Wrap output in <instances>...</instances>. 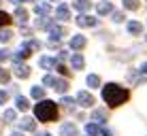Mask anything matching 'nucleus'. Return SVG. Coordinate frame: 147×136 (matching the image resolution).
<instances>
[{
	"mask_svg": "<svg viewBox=\"0 0 147 136\" xmlns=\"http://www.w3.org/2000/svg\"><path fill=\"white\" fill-rule=\"evenodd\" d=\"M102 98H105V102H107L109 107H119V104H124L126 100L130 98V92L124 89L121 85L109 83V85L102 87Z\"/></svg>",
	"mask_w": 147,
	"mask_h": 136,
	"instance_id": "obj_1",
	"label": "nucleus"
},
{
	"mask_svg": "<svg viewBox=\"0 0 147 136\" xmlns=\"http://www.w3.org/2000/svg\"><path fill=\"white\" fill-rule=\"evenodd\" d=\"M34 115L38 121H55L58 119V104L51 100H43L34 107Z\"/></svg>",
	"mask_w": 147,
	"mask_h": 136,
	"instance_id": "obj_2",
	"label": "nucleus"
},
{
	"mask_svg": "<svg viewBox=\"0 0 147 136\" xmlns=\"http://www.w3.org/2000/svg\"><path fill=\"white\" fill-rule=\"evenodd\" d=\"M77 23H79L81 28H94L98 21H96L94 17H90V15H79V17H77Z\"/></svg>",
	"mask_w": 147,
	"mask_h": 136,
	"instance_id": "obj_3",
	"label": "nucleus"
},
{
	"mask_svg": "<svg viewBox=\"0 0 147 136\" xmlns=\"http://www.w3.org/2000/svg\"><path fill=\"white\" fill-rule=\"evenodd\" d=\"M77 102L81 104V107H92V104H94V98H92V94H88V92H79Z\"/></svg>",
	"mask_w": 147,
	"mask_h": 136,
	"instance_id": "obj_4",
	"label": "nucleus"
},
{
	"mask_svg": "<svg viewBox=\"0 0 147 136\" xmlns=\"http://www.w3.org/2000/svg\"><path fill=\"white\" fill-rule=\"evenodd\" d=\"M60 134L62 136H77V125L75 123H64L60 128Z\"/></svg>",
	"mask_w": 147,
	"mask_h": 136,
	"instance_id": "obj_5",
	"label": "nucleus"
},
{
	"mask_svg": "<svg viewBox=\"0 0 147 136\" xmlns=\"http://www.w3.org/2000/svg\"><path fill=\"white\" fill-rule=\"evenodd\" d=\"M49 36H51V41L62 38V36H64V28H62V26H51V28H49Z\"/></svg>",
	"mask_w": 147,
	"mask_h": 136,
	"instance_id": "obj_6",
	"label": "nucleus"
},
{
	"mask_svg": "<svg viewBox=\"0 0 147 136\" xmlns=\"http://www.w3.org/2000/svg\"><path fill=\"white\" fill-rule=\"evenodd\" d=\"M15 74H17L19 79H26L30 74V68L26 66V64H15Z\"/></svg>",
	"mask_w": 147,
	"mask_h": 136,
	"instance_id": "obj_7",
	"label": "nucleus"
},
{
	"mask_svg": "<svg viewBox=\"0 0 147 136\" xmlns=\"http://www.w3.org/2000/svg\"><path fill=\"white\" fill-rule=\"evenodd\" d=\"M55 15H58V19H64V21H66V19H70V11L64 7V4H60V7L55 9Z\"/></svg>",
	"mask_w": 147,
	"mask_h": 136,
	"instance_id": "obj_8",
	"label": "nucleus"
},
{
	"mask_svg": "<svg viewBox=\"0 0 147 136\" xmlns=\"http://www.w3.org/2000/svg\"><path fill=\"white\" fill-rule=\"evenodd\" d=\"M96 11H98V15H107V13L113 11V4L111 2H100L98 7H96Z\"/></svg>",
	"mask_w": 147,
	"mask_h": 136,
	"instance_id": "obj_9",
	"label": "nucleus"
},
{
	"mask_svg": "<svg viewBox=\"0 0 147 136\" xmlns=\"http://www.w3.org/2000/svg\"><path fill=\"white\" fill-rule=\"evenodd\" d=\"M51 87H53V89H58L60 94H66V92H68V83H66V81H60V79H55Z\"/></svg>",
	"mask_w": 147,
	"mask_h": 136,
	"instance_id": "obj_10",
	"label": "nucleus"
},
{
	"mask_svg": "<svg viewBox=\"0 0 147 136\" xmlns=\"http://www.w3.org/2000/svg\"><path fill=\"white\" fill-rule=\"evenodd\" d=\"M19 128L22 130H28V132H34V128H36V125H34V121L30 117H26V119H22V121H19Z\"/></svg>",
	"mask_w": 147,
	"mask_h": 136,
	"instance_id": "obj_11",
	"label": "nucleus"
},
{
	"mask_svg": "<svg viewBox=\"0 0 147 136\" xmlns=\"http://www.w3.org/2000/svg\"><path fill=\"white\" fill-rule=\"evenodd\" d=\"M34 11H36L38 15H49L51 13V7H49L47 2H38L36 7H34Z\"/></svg>",
	"mask_w": 147,
	"mask_h": 136,
	"instance_id": "obj_12",
	"label": "nucleus"
},
{
	"mask_svg": "<svg viewBox=\"0 0 147 136\" xmlns=\"http://www.w3.org/2000/svg\"><path fill=\"white\" fill-rule=\"evenodd\" d=\"M85 43H88V41H85V36H75L73 41H70V47H73V49H83Z\"/></svg>",
	"mask_w": 147,
	"mask_h": 136,
	"instance_id": "obj_13",
	"label": "nucleus"
},
{
	"mask_svg": "<svg viewBox=\"0 0 147 136\" xmlns=\"http://www.w3.org/2000/svg\"><path fill=\"white\" fill-rule=\"evenodd\" d=\"M26 58H30V51H28V49H26V47H22V49H19V51H17V53H15V55H13V60H15V62H17V64H19V62H22V60H26Z\"/></svg>",
	"mask_w": 147,
	"mask_h": 136,
	"instance_id": "obj_14",
	"label": "nucleus"
},
{
	"mask_svg": "<svg viewBox=\"0 0 147 136\" xmlns=\"http://www.w3.org/2000/svg\"><path fill=\"white\" fill-rule=\"evenodd\" d=\"M83 66H85V60L81 58L79 53H75V55H73V68H75V70H81Z\"/></svg>",
	"mask_w": 147,
	"mask_h": 136,
	"instance_id": "obj_15",
	"label": "nucleus"
},
{
	"mask_svg": "<svg viewBox=\"0 0 147 136\" xmlns=\"http://www.w3.org/2000/svg\"><path fill=\"white\" fill-rule=\"evenodd\" d=\"M128 32L130 34H141V32H143V26H141L139 21H130L128 23Z\"/></svg>",
	"mask_w": 147,
	"mask_h": 136,
	"instance_id": "obj_16",
	"label": "nucleus"
},
{
	"mask_svg": "<svg viewBox=\"0 0 147 136\" xmlns=\"http://www.w3.org/2000/svg\"><path fill=\"white\" fill-rule=\"evenodd\" d=\"M4 123H13L15 121V119H17V113H15V111L13 109H9V111H4Z\"/></svg>",
	"mask_w": 147,
	"mask_h": 136,
	"instance_id": "obj_17",
	"label": "nucleus"
},
{
	"mask_svg": "<svg viewBox=\"0 0 147 136\" xmlns=\"http://www.w3.org/2000/svg\"><path fill=\"white\" fill-rule=\"evenodd\" d=\"M90 7H92L90 0H77V2H75V9H77V11H90Z\"/></svg>",
	"mask_w": 147,
	"mask_h": 136,
	"instance_id": "obj_18",
	"label": "nucleus"
},
{
	"mask_svg": "<svg viewBox=\"0 0 147 136\" xmlns=\"http://www.w3.org/2000/svg\"><path fill=\"white\" fill-rule=\"evenodd\" d=\"M15 17H17V21H19V23H26V19H28V11H26V9H17V11H15Z\"/></svg>",
	"mask_w": 147,
	"mask_h": 136,
	"instance_id": "obj_19",
	"label": "nucleus"
},
{
	"mask_svg": "<svg viewBox=\"0 0 147 136\" xmlns=\"http://www.w3.org/2000/svg\"><path fill=\"white\" fill-rule=\"evenodd\" d=\"M40 66H43V68H55V60L45 55V58H40Z\"/></svg>",
	"mask_w": 147,
	"mask_h": 136,
	"instance_id": "obj_20",
	"label": "nucleus"
},
{
	"mask_svg": "<svg viewBox=\"0 0 147 136\" xmlns=\"http://www.w3.org/2000/svg\"><path fill=\"white\" fill-rule=\"evenodd\" d=\"M17 109H19V111H28V109H30V102H28V98L19 96V98H17Z\"/></svg>",
	"mask_w": 147,
	"mask_h": 136,
	"instance_id": "obj_21",
	"label": "nucleus"
},
{
	"mask_svg": "<svg viewBox=\"0 0 147 136\" xmlns=\"http://www.w3.org/2000/svg\"><path fill=\"white\" fill-rule=\"evenodd\" d=\"M88 85L90 87H100V77L98 74H90L88 77Z\"/></svg>",
	"mask_w": 147,
	"mask_h": 136,
	"instance_id": "obj_22",
	"label": "nucleus"
},
{
	"mask_svg": "<svg viewBox=\"0 0 147 136\" xmlns=\"http://www.w3.org/2000/svg\"><path fill=\"white\" fill-rule=\"evenodd\" d=\"M85 132L92 134V136H98V134H100V128H98L96 123H88V125H85Z\"/></svg>",
	"mask_w": 147,
	"mask_h": 136,
	"instance_id": "obj_23",
	"label": "nucleus"
},
{
	"mask_svg": "<svg viewBox=\"0 0 147 136\" xmlns=\"http://www.w3.org/2000/svg\"><path fill=\"white\" fill-rule=\"evenodd\" d=\"M9 23H11V15L4 13V11H0V28H2V26H9Z\"/></svg>",
	"mask_w": 147,
	"mask_h": 136,
	"instance_id": "obj_24",
	"label": "nucleus"
},
{
	"mask_svg": "<svg viewBox=\"0 0 147 136\" xmlns=\"http://www.w3.org/2000/svg\"><path fill=\"white\" fill-rule=\"evenodd\" d=\"M124 7L128 9V11H136V9H139V0H124Z\"/></svg>",
	"mask_w": 147,
	"mask_h": 136,
	"instance_id": "obj_25",
	"label": "nucleus"
},
{
	"mask_svg": "<svg viewBox=\"0 0 147 136\" xmlns=\"http://www.w3.org/2000/svg\"><path fill=\"white\" fill-rule=\"evenodd\" d=\"M30 94H32V98L40 100V98L45 96V89H43V87H32V92H30Z\"/></svg>",
	"mask_w": 147,
	"mask_h": 136,
	"instance_id": "obj_26",
	"label": "nucleus"
},
{
	"mask_svg": "<svg viewBox=\"0 0 147 136\" xmlns=\"http://www.w3.org/2000/svg\"><path fill=\"white\" fill-rule=\"evenodd\" d=\"M11 36H13V34H11V30H0V43H7Z\"/></svg>",
	"mask_w": 147,
	"mask_h": 136,
	"instance_id": "obj_27",
	"label": "nucleus"
},
{
	"mask_svg": "<svg viewBox=\"0 0 147 136\" xmlns=\"http://www.w3.org/2000/svg\"><path fill=\"white\" fill-rule=\"evenodd\" d=\"M73 104H75L73 98H62V107H66V111H73Z\"/></svg>",
	"mask_w": 147,
	"mask_h": 136,
	"instance_id": "obj_28",
	"label": "nucleus"
},
{
	"mask_svg": "<svg viewBox=\"0 0 147 136\" xmlns=\"http://www.w3.org/2000/svg\"><path fill=\"white\" fill-rule=\"evenodd\" d=\"M9 77H11V74H9V70L0 68V83H7V81H9Z\"/></svg>",
	"mask_w": 147,
	"mask_h": 136,
	"instance_id": "obj_29",
	"label": "nucleus"
},
{
	"mask_svg": "<svg viewBox=\"0 0 147 136\" xmlns=\"http://www.w3.org/2000/svg\"><path fill=\"white\" fill-rule=\"evenodd\" d=\"M9 58H11V53H9L7 49H0V64H2L4 60H9Z\"/></svg>",
	"mask_w": 147,
	"mask_h": 136,
	"instance_id": "obj_30",
	"label": "nucleus"
},
{
	"mask_svg": "<svg viewBox=\"0 0 147 136\" xmlns=\"http://www.w3.org/2000/svg\"><path fill=\"white\" fill-rule=\"evenodd\" d=\"M105 117H107L105 111H94V119H102V121H105Z\"/></svg>",
	"mask_w": 147,
	"mask_h": 136,
	"instance_id": "obj_31",
	"label": "nucleus"
},
{
	"mask_svg": "<svg viewBox=\"0 0 147 136\" xmlns=\"http://www.w3.org/2000/svg\"><path fill=\"white\" fill-rule=\"evenodd\" d=\"M113 21H115V23L124 21V13H113Z\"/></svg>",
	"mask_w": 147,
	"mask_h": 136,
	"instance_id": "obj_32",
	"label": "nucleus"
},
{
	"mask_svg": "<svg viewBox=\"0 0 147 136\" xmlns=\"http://www.w3.org/2000/svg\"><path fill=\"white\" fill-rule=\"evenodd\" d=\"M7 100H9V94L7 92H0V104H4Z\"/></svg>",
	"mask_w": 147,
	"mask_h": 136,
	"instance_id": "obj_33",
	"label": "nucleus"
},
{
	"mask_svg": "<svg viewBox=\"0 0 147 136\" xmlns=\"http://www.w3.org/2000/svg\"><path fill=\"white\" fill-rule=\"evenodd\" d=\"M58 70H60V72H62V74H68V72H70V70H68L66 66H58Z\"/></svg>",
	"mask_w": 147,
	"mask_h": 136,
	"instance_id": "obj_34",
	"label": "nucleus"
},
{
	"mask_svg": "<svg viewBox=\"0 0 147 136\" xmlns=\"http://www.w3.org/2000/svg\"><path fill=\"white\" fill-rule=\"evenodd\" d=\"M100 132H102V136H113V132H111V130H100Z\"/></svg>",
	"mask_w": 147,
	"mask_h": 136,
	"instance_id": "obj_35",
	"label": "nucleus"
},
{
	"mask_svg": "<svg viewBox=\"0 0 147 136\" xmlns=\"http://www.w3.org/2000/svg\"><path fill=\"white\" fill-rule=\"evenodd\" d=\"M143 72H145V74H147V62H145V64H143Z\"/></svg>",
	"mask_w": 147,
	"mask_h": 136,
	"instance_id": "obj_36",
	"label": "nucleus"
},
{
	"mask_svg": "<svg viewBox=\"0 0 147 136\" xmlns=\"http://www.w3.org/2000/svg\"><path fill=\"white\" fill-rule=\"evenodd\" d=\"M11 136H24V134H22V132H13Z\"/></svg>",
	"mask_w": 147,
	"mask_h": 136,
	"instance_id": "obj_37",
	"label": "nucleus"
},
{
	"mask_svg": "<svg viewBox=\"0 0 147 136\" xmlns=\"http://www.w3.org/2000/svg\"><path fill=\"white\" fill-rule=\"evenodd\" d=\"M11 2H15V4H19V2H24V0H11Z\"/></svg>",
	"mask_w": 147,
	"mask_h": 136,
	"instance_id": "obj_38",
	"label": "nucleus"
},
{
	"mask_svg": "<svg viewBox=\"0 0 147 136\" xmlns=\"http://www.w3.org/2000/svg\"><path fill=\"white\" fill-rule=\"evenodd\" d=\"M36 136H51V134H36Z\"/></svg>",
	"mask_w": 147,
	"mask_h": 136,
	"instance_id": "obj_39",
	"label": "nucleus"
}]
</instances>
